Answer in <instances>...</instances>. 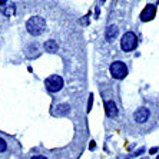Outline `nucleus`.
Here are the masks:
<instances>
[{
    "label": "nucleus",
    "instance_id": "nucleus-8",
    "mask_svg": "<svg viewBox=\"0 0 159 159\" xmlns=\"http://www.w3.org/2000/svg\"><path fill=\"white\" fill-rule=\"evenodd\" d=\"M0 11L3 13L4 16H11L13 13H15V4L13 3H7V2H0Z\"/></svg>",
    "mask_w": 159,
    "mask_h": 159
},
{
    "label": "nucleus",
    "instance_id": "nucleus-2",
    "mask_svg": "<svg viewBox=\"0 0 159 159\" xmlns=\"http://www.w3.org/2000/svg\"><path fill=\"white\" fill-rule=\"evenodd\" d=\"M109 72H111V76L113 79L120 80V79H125L126 78V75H128V66H126L122 60H116V62H113L111 65Z\"/></svg>",
    "mask_w": 159,
    "mask_h": 159
},
{
    "label": "nucleus",
    "instance_id": "nucleus-12",
    "mask_svg": "<svg viewBox=\"0 0 159 159\" xmlns=\"http://www.w3.org/2000/svg\"><path fill=\"white\" fill-rule=\"evenodd\" d=\"M92 103H93V95H90V96H89V102H88V112H90Z\"/></svg>",
    "mask_w": 159,
    "mask_h": 159
},
{
    "label": "nucleus",
    "instance_id": "nucleus-10",
    "mask_svg": "<svg viewBox=\"0 0 159 159\" xmlns=\"http://www.w3.org/2000/svg\"><path fill=\"white\" fill-rule=\"evenodd\" d=\"M43 48L44 50L48 53H56V50H57V43H56V40H46L43 44Z\"/></svg>",
    "mask_w": 159,
    "mask_h": 159
},
{
    "label": "nucleus",
    "instance_id": "nucleus-1",
    "mask_svg": "<svg viewBox=\"0 0 159 159\" xmlns=\"http://www.w3.org/2000/svg\"><path fill=\"white\" fill-rule=\"evenodd\" d=\"M26 29L30 34H33V36H39L44 32L46 29V22H44V19L40 17V16H33V17H30L26 23Z\"/></svg>",
    "mask_w": 159,
    "mask_h": 159
},
{
    "label": "nucleus",
    "instance_id": "nucleus-14",
    "mask_svg": "<svg viewBox=\"0 0 159 159\" xmlns=\"http://www.w3.org/2000/svg\"><path fill=\"white\" fill-rule=\"evenodd\" d=\"M156 152H158V148H152L151 149V153H156Z\"/></svg>",
    "mask_w": 159,
    "mask_h": 159
},
{
    "label": "nucleus",
    "instance_id": "nucleus-6",
    "mask_svg": "<svg viewBox=\"0 0 159 159\" xmlns=\"http://www.w3.org/2000/svg\"><path fill=\"white\" fill-rule=\"evenodd\" d=\"M148 118H149V111L146 109V107H141V109H138V111L133 113V119H135L138 123L146 122Z\"/></svg>",
    "mask_w": 159,
    "mask_h": 159
},
{
    "label": "nucleus",
    "instance_id": "nucleus-13",
    "mask_svg": "<svg viewBox=\"0 0 159 159\" xmlns=\"http://www.w3.org/2000/svg\"><path fill=\"white\" fill-rule=\"evenodd\" d=\"M30 159H48V158H44V156L37 155V156H33V158H30Z\"/></svg>",
    "mask_w": 159,
    "mask_h": 159
},
{
    "label": "nucleus",
    "instance_id": "nucleus-4",
    "mask_svg": "<svg viewBox=\"0 0 159 159\" xmlns=\"http://www.w3.org/2000/svg\"><path fill=\"white\" fill-rule=\"evenodd\" d=\"M44 86H46V89H48L49 92L56 93L63 88V79L60 78L59 75H52V76H49L44 80Z\"/></svg>",
    "mask_w": 159,
    "mask_h": 159
},
{
    "label": "nucleus",
    "instance_id": "nucleus-7",
    "mask_svg": "<svg viewBox=\"0 0 159 159\" xmlns=\"http://www.w3.org/2000/svg\"><path fill=\"white\" fill-rule=\"evenodd\" d=\"M105 111H106V115L109 118H116L118 116V106L113 100H107L105 103Z\"/></svg>",
    "mask_w": 159,
    "mask_h": 159
},
{
    "label": "nucleus",
    "instance_id": "nucleus-9",
    "mask_svg": "<svg viewBox=\"0 0 159 159\" xmlns=\"http://www.w3.org/2000/svg\"><path fill=\"white\" fill-rule=\"evenodd\" d=\"M118 32H119V29H118V26H115V25H111V26H107L106 33H105V37H106V40H107V42H112L116 36H118Z\"/></svg>",
    "mask_w": 159,
    "mask_h": 159
},
{
    "label": "nucleus",
    "instance_id": "nucleus-15",
    "mask_svg": "<svg viewBox=\"0 0 159 159\" xmlns=\"http://www.w3.org/2000/svg\"><path fill=\"white\" fill-rule=\"evenodd\" d=\"M156 159H159V156H158V158H156Z\"/></svg>",
    "mask_w": 159,
    "mask_h": 159
},
{
    "label": "nucleus",
    "instance_id": "nucleus-11",
    "mask_svg": "<svg viewBox=\"0 0 159 159\" xmlns=\"http://www.w3.org/2000/svg\"><path fill=\"white\" fill-rule=\"evenodd\" d=\"M6 148H7V143H6V141L0 138V152H4V151H6Z\"/></svg>",
    "mask_w": 159,
    "mask_h": 159
},
{
    "label": "nucleus",
    "instance_id": "nucleus-5",
    "mask_svg": "<svg viewBox=\"0 0 159 159\" xmlns=\"http://www.w3.org/2000/svg\"><path fill=\"white\" fill-rule=\"evenodd\" d=\"M156 15V6L155 4H148V6H145V9L142 10L141 13V20L142 22H149L152 19L155 17Z\"/></svg>",
    "mask_w": 159,
    "mask_h": 159
},
{
    "label": "nucleus",
    "instance_id": "nucleus-3",
    "mask_svg": "<svg viewBox=\"0 0 159 159\" xmlns=\"http://www.w3.org/2000/svg\"><path fill=\"white\" fill-rule=\"evenodd\" d=\"M138 46V37L133 32H126L120 40V49L123 52H132Z\"/></svg>",
    "mask_w": 159,
    "mask_h": 159
}]
</instances>
